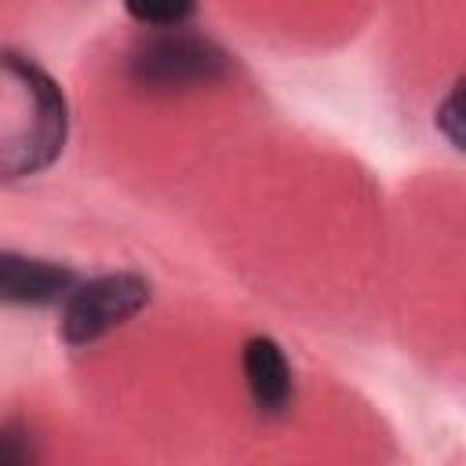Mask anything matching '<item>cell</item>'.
Wrapping results in <instances>:
<instances>
[{"label": "cell", "instance_id": "4", "mask_svg": "<svg viewBox=\"0 0 466 466\" xmlns=\"http://www.w3.org/2000/svg\"><path fill=\"white\" fill-rule=\"evenodd\" d=\"M76 284V273L62 262L29 258L18 251L0 255V295L11 306H51L58 299H69Z\"/></svg>", "mask_w": 466, "mask_h": 466}, {"label": "cell", "instance_id": "2", "mask_svg": "<svg viewBox=\"0 0 466 466\" xmlns=\"http://www.w3.org/2000/svg\"><path fill=\"white\" fill-rule=\"evenodd\" d=\"M229 73L233 62L215 40L182 29H164L160 36H149L127 58V80L149 95L211 87L222 84Z\"/></svg>", "mask_w": 466, "mask_h": 466}, {"label": "cell", "instance_id": "7", "mask_svg": "<svg viewBox=\"0 0 466 466\" xmlns=\"http://www.w3.org/2000/svg\"><path fill=\"white\" fill-rule=\"evenodd\" d=\"M437 131L444 135V142L459 153H466V73L448 87V95L441 98L437 113H433Z\"/></svg>", "mask_w": 466, "mask_h": 466}, {"label": "cell", "instance_id": "6", "mask_svg": "<svg viewBox=\"0 0 466 466\" xmlns=\"http://www.w3.org/2000/svg\"><path fill=\"white\" fill-rule=\"evenodd\" d=\"M124 11L146 29H182L193 18L197 0H124Z\"/></svg>", "mask_w": 466, "mask_h": 466}, {"label": "cell", "instance_id": "3", "mask_svg": "<svg viewBox=\"0 0 466 466\" xmlns=\"http://www.w3.org/2000/svg\"><path fill=\"white\" fill-rule=\"evenodd\" d=\"M153 299V288L138 273H102L76 284L62 306V339L69 346H91L102 335L124 328Z\"/></svg>", "mask_w": 466, "mask_h": 466}, {"label": "cell", "instance_id": "5", "mask_svg": "<svg viewBox=\"0 0 466 466\" xmlns=\"http://www.w3.org/2000/svg\"><path fill=\"white\" fill-rule=\"evenodd\" d=\"M240 368H244L251 404L262 415H284L291 408L295 382H291V368H288V357H284L277 339L251 335L240 350Z\"/></svg>", "mask_w": 466, "mask_h": 466}, {"label": "cell", "instance_id": "1", "mask_svg": "<svg viewBox=\"0 0 466 466\" xmlns=\"http://www.w3.org/2000/svg\"><path fill=\"white\" fill-rule=\"evenodd\" d=\"M69 138V106L55 76L18 51H4L0 171L4 182L47 171Z\"/></svg>", "mask_w": 466, "mask_h": 466}]
</instances>
